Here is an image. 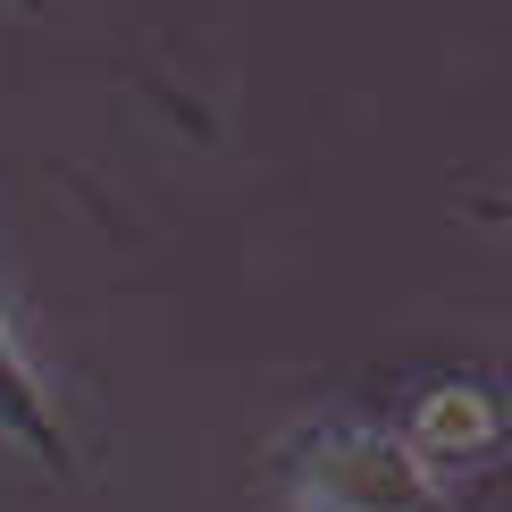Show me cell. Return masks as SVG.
Returning a JSON list of instances; mask_svg holds the SVG:
<instances>
[{"label":"cell","mask_w":512,"mask_h":512,"mask_svg":"<svg viewBox=\"0 0 512 512\" xmlns=\"http://www.w3.org/2000/svg\"><path fill=\"white\" fill-rule=\"evenodd\" d=\"M303 512H429V479L378 429H319L303 445Z\"/></svg>","instance_id":"obj_1"},{"label":"cell","mask_w":512,"mask_h":512,"mask_svg":"<svg viewBox=\"0 0 512 512\" xmlns=\"http://www.w3.org/2000/svg\"><path fill=\"white\" fill-rule=\"evenodd\" d=\"M403 454L429 471V462H445L454 471L462 454H496V403H487L479 387H437V395H420V412H412V445Z\"/></svg>","instance_id":"obj_3"},{"label":"cell","mask_w":512,"mask_h":512,"mask_svg":"<svg viewBox=\"0 0 512 512\" xmlns=\"http://www.w3.org/2000/svg\"><path fill=\"white\" fill-rule=\"evenodd\" d=\"M0 445L34 454L42 471H59V479L76 471V454H68V429H59V412H51V395H42V378L26 370V353H17L9 319H0Z\"/></svg>","instance_id":"obj_2"}]
</instances>
